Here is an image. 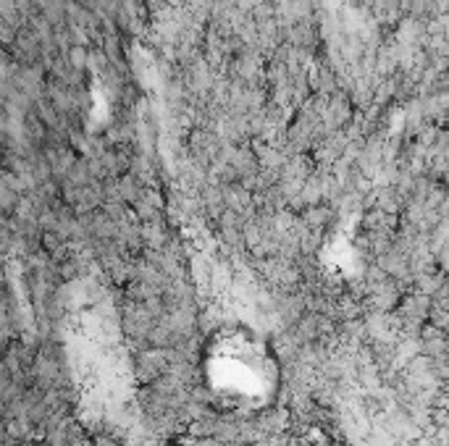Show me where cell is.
<instances>
[{
  "label": "cell",
  "instance_id": "cell-1",
  "mask_svg": "<svg viewBox=\"0 0 449 446\" xmlns=\"http://www.w3.org/2000/svg\"><path fill=\"white\" fill-rule=\"evenodd\" d=\"M203 381L216 404L257 412L276 399L279 362L270 344L253 328L226 326L203 349Z\"/></svg>",
  "mask_w": 449,
  "mask_h": 446
},
{
  "label": "cell",
  "instance_id": "cell-2",
  "mask_svg": "<svg viewBox=\"0 0 449 446\" xmlns=\"http://www.w3.org/2000/svg\"><path fill=\"white\" fill-rule=\"evenodd\" d=\"M66 60H69V66H71L74 71H84V66H87V50H84L82 45H74V47L69 50Z\"/></svg>",
  "mask_w": 449,
  "mask_h": 446
}]
</instances>
